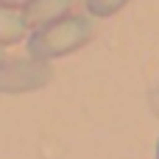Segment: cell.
I'll use <instances>...</instances> for the list:
<instances>
[{
    "mask_svg": "<svg viewBox=\"0 0 159 159\" xmlns=\"http://www.w3.org/2000/svg\"><path fill=\"white\" fill-rule=\"evenodd\" d=\"M53 81V67L45 59H6L0 64V92L6 95H25L42 89Z\"/></svg>",
    "mask_w": 159,
    "mask_h": 159,
    "instance_id": "cell-2",
    "label": "cell"
},
{
    "mask_svg": "<svg viewBox=\"0 0 159 159\" xmlns=\"http://www.w3.org/2000/svg\"><path fill=\"white\" fill-rule=\"evenodd\" d=\"M6 59H8V56H6V50H3V45H0V64H3Z\"/></svg>",
    "mask_w": 159,
    "mask_h": 159,
    "instance_id": "cell-8",
    "label": "cell"
},
{
    "mask_svg": "<svg viewBox=\"0 0 159 159\" xmlns=\"http://www.w3.org/2000/svg\"><path fill=\"white\" fill-rule=\"evenodd\" d=\"M28 0H0V8H22Z\"/></svg>",
    "mask_w": 159,
    "mask_h": 159,
    "instance_id": "cell-6",
    "label": "cell"
},
{
    "mask_svg": "<svg viewBox=\"0 0 159 159\" xmlns=\"http://www.w3.org/2000/svg\"><path fill=\"white\" fill-rule=\"evenodd\" d=\"M22 20L31 31L50 25L56 20H61L64 14H70V0H28L22 8Z\"/></svg>",
    "mask_w": 159,
    "mask_h": 159,
    "instance_id": "cell-3",
    "label": "cell"
},
{
    "mask_svg": "<svg viewBox=\"0 0 159 159\" xmlns=\"http://www.w3.org/2000/svg\"><path fill=\"white\" fill-rule=\"evenodd\" d=\"M31 28L22 20L20 8H0V45H20L22 39H28Z\"/></svg>",
    "mask_w": 159,
    "mask_h": 159,
    "instance_id": "cell-4",
    "label": "cell"
},
{
    "mask_svg": "<svg viewBox=\"0 0 159 159\" xmlns=\"http://www.w3.org/2000/svg\"><path fill=\"white\" fill-rule=\"evenodd\" d=\"M129 0H87V14L92 17H112L120 8H126Z\"/></svg>",
    "mask_w": 159,
    "mask_h": 159,
    "instance_id": "cell-5",
    "label": "cell"
},
{
    "mask_svg": "<svg viewBox=\"0 0 159 159\" xmlns=\"http://www.w3.org/2000/svg\"><path fill=\"white\" fill-rule=\"evenodd\" d=\"M92 34H95V28L87 14H64L61 20L31 31L25 39V50L34 59L53 61V59H61V56L84 48L92 39Z\"/></svg>",
    "mask_w": 159,
    "mask_h": 159,
    "instance_id": "cell-1",
    "label": "cell"
},
{
    "mask_svg": "<svg viewBox=\"0 0 159 159\" xmlns=\"http://www.w3.org/2000/svg\"><path fill=\"white\" fill-rule=\"evenodd\" d=\"M151 103H154V109H157V115H159V89L151 95Z\"/></svg>",
    "mask_w": 159,
    "mask_h": 159,
    "instance_id": "cell-7",
    "label": "cell"
},
{
    "mask_svg": "<svg viewBox=\"0 0 159 159\" xmlns=\"http://www.w3.org/2000/svg\"><path fill=\"white\" fill-rule=\"evenodd\" d=\"M157 159H159V143H157Z\"/></svg>",
    "mask_w": 159,
    "mask_h": 159,
    "instance_id": "cell-9",
    "label": "cell"
}]
</instances>
